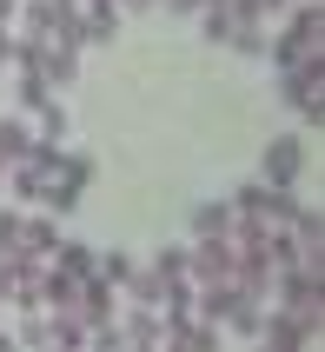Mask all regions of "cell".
<instances>
[{"label":"cell","instance_id":"10","mask_svg":"<svg viewBox=\"0 0 325 352\" xmlns=\"http://www.w3.org/2000/svg\"><path fill=\"white\" fill-rule=\"evenodd\" d=\"M186 226H192V239H232V206L226 199H199Z\"/></svg>","mask_w":325,"mask_h":352},{"label":"cell","instance_id":"28","mask_svg":"<svg viewBox=\"0 0 325 352\" xmlns=\"http://www.w3.org/2000/svg\"><path fill=\"white\" fill-rule=\"evenodd\" d=\"M0 193H7V166H0Z\"/></svg>","mask_w":325,"mask_h":352},{"label":"cell","instance_id":"15","mask_svg":"<svg viewBox=\"0 0 325 352\" xmlns=\"http://www.w3.org/2000/svg\"><path fill=\"white\" fill-rule=\"evenodd\" d=\"M27 153H34V126H27V120H7V113H0V166H20Z\"/></svg>","mask_w":325,"mask_h":352},{"label":"cell","instance_id":"5","mask_svg":"<svg viewBox=\"0 0 325 352\" xmlns=\"http://www.w3.org/2000/svg\"><path fill=\"white\" fill-rule=\"evenodd\" d=\"M299 173H306V140H299V133L266 140V153H259V179L279 186V193H299Z\"/></svg>","mask_w":325,"mask_h":352},{"label":"cell","instance_id":"12","mask_svg":"<svg viewBox=\"0 0 325 352\" xmlns=\"http://www.w3.org/2000/svg\"><path fill=\"white\" fill-rule=\"evenodd\" d=\"M113 326H120V339H126V346H159V339H166V319L146 313V306H133V313L113 319Z\"/></svg>","mask_w":325,"mask_h":352},{"label":"cell","instance_id":"9","mask_svg":"<svg viewBox=\"0 0 325 352\" xmlns=\"http://www.w3.org/2000/svg\"><path fill=\"white\" fill-rule=\"evenodd\" d=\"M60 219L54 213H27V226H20V253H34V259H54V246H60Z\"/></svg>","mask_w":325,"mask_h":352},{"label":"cell","instance_id":"22","mask_svg":"<svg viewBox=\"0 0 325 352\" xmlns=\"http://www.w3.org/2000/svg\"><path fill=\"white\" fill-rule=\"evenodd\" d=\"M266 40H272V34H266V20H246V27H239L226 47H232V54H252V60H259V54H266Z\"/></svg>","mask_w":325,"mask_h":352},{"label":"cell","instance_id":"16","mask_svg":"<svg viewBox=\"0 0 325 352\" xmlns=\"http://www.w3.org/2000/svg\"><path fill=\"white\" fill-rule=\"evenodd\" d=\"M34 140H47V146H67V107L60 100H47L34 113Z\"/></svg>","mask_w":325,"mask_h":352},{"label":"cell","instance_id":"7","mask_svg":"<svg viewBox=\"0 0 325 352\" xmlns=\"http://www.w3.org/2000/svg\"><path fill=\"white\" fill-rule=\"evenodd\" d=\"M159 352H219V326H199V319H172Z\"/></svg>","mask_w":325,"mask_h":352},{"label":"cell","instance_id":"8","mask_svg":"<svg viewBox=\"0 0 325 352\" xmlns=\"http://www.w3.org/2000/svg\"><path fill=\"white\" fill-rule=\"evenodd\" d=\"M34 74L47 80V87H74V80H80V54H74V47H54V40H40Z\"/></svg>","mask_w":325,"mask_h":352},{"label":"cell","instance_id":"1","mask_svg":"<svg viewBox=\"0 0 325 352\" xmlns=\"http://www.w3.org/2000/svg\"><path fill=\"white\" fill-rule=\"evenodd\" d=\"M266 60L279 67V74L306 67V60H325V7L319 0H299V7L286 14V27L266 40Z\"/></svg>","mask_w":325,"mask_h":352},{"label":"cell","instance_id":"20","mask_svg":"<svg viewBox=\"0 0 325 352\" xmlns=\"http://www.w3.org/2000/svg\"><path fill=\"white\" fill-rule=\"evenodd\" d=\"M259 319H266V306H252V299H232L226 333H239V339H259Z\"/></svg>","mask_w":325,"mask_h":352},{"label":"cell","instance_id":"4","mask_svg":"<svg viewBox=\"0 0 325 352\" xmlns=\"http://www.w3.org/2000/svg\"><path fill=\"white\" fill-rule=\"evenodd\" d=\"M279 100H286L306 126H325V60H306V67L279 74Z\"/></svg>","mask_w":325,"mask_h":352},{"label":"cell","instance_id":"6","mask_svg":"<svg viewBox=\"0 0 325 352\" xmlns=\"http://www.w3.org/2000/svg\"><path fill=\"white\" fill-rule=\"evenodd\" d=\"M186 279L192 286H232V239H192L186 246Z\"/></svg>","mask_w":325,"mask_h":352},{"label":"cell","instance_id":"3","mask_svg":"<svg viewBox=\"0 0 325 352\" xmlns=\"http://www.w3.org/2000/svg\"><path fill=\"white\" fill-rule=\"evenodd\" d=\"M87 186H93V153H60V173L47 179V193H40V213H54V219H67L87 199Z\"/></svg>","mask_w":325,"mask_h":352},{"label":"cell","instance_id":"21","mask_svg":"<svg viewBox=\"0 0 325 352\" xmlns=\"http://www.w3.org/2000/svg\"><path fill=\"white\" fill-rule=\"evenodd\" d=\"M14 100H20V113H40V107H47V100H54V87H47V80H40V74H20V87H14Z\"/></svg>","mask_w":325,"mask_h":352},{"label":"cell","instance_id":"27","mask_svg":"<svg viewBox=\"0 0 325 352\" xmlns=\"http://www.w3.org/2000/svg\"><path fill=\"white\" fill-rule=\"evenodd\" d=\"M126 352H159V346H126Z\"/></svg>","mask_w":325,"mask_h":352},{"label":"cell","instance_id":"25","mask_svg":"<svg viewBox=\"0 0 325 352\" xmlns=\"http://www.w3.org/2000/svg\"><path fill=\"white\" fill-rule=\"evenodd\" d=\"M14 14H20V0H0V27L14 34Z\"/></svg>","mask_w":325,"mask_h":352},{"label":"cell","instance_id":"24","mask_svg":"<svg viewBox=\"0 0 325 352\" xmlns=\"http://www.w3.org/2000/svg\"><path fill=\"white\" fill-rule=\"evenodd\" d=\"M0 67H14V34L0 27Z\"/></svg>","mask_w":325,"mask_h":352},{"label":"cell","instance_id":"26","mask_svg":"<svg viewBox=\"0 0 325 352\" xmlns=\"http://www.w3.org/2000/svg\"><path fill=\"white\" fill-rule=\"evenodd\" d=\"M0 352H20V346H14V333H0Z\"/></svg>","mask_w":325,"mask_h":352},{"label":"cell","instance_id":"13","mask_svg":"<svg viewBox=\"0 0 325 352\" xmlns=\"http://www.w3.org/2000/svg\"><path fill=\"white\" fill-rule=\"evenodd\" d=\"M47 266H54V273H67V279H93V246H87V239H60Z\"/></svg>","mask_w":325,"mask_h":352},{"label":"cell","instance_id":"14","mask_svg":"<svg viewBox=\"0 0 325 352\" xmlns=\"http://www.w3.org/2000/svg\"><path fill=\"white\" fill-rule=\"evenodd\" d=\"M139 273V259L133 253H120V246H107V253H93V279H107L113 293H126V279Z\"/></svg>","mask_w":325,"mask_h":352},{"label":"cell","instance_id":"18","mask_svg":"<svg viewBox=\"0 0 325 352\" xmlns=\"http://www.w3.org/2000/svg\"><path fill=\"white\" fill-rule=\"evenodd\" d=\"M80 27H87V47L93 40H113L120 34V7H80Z\"/></svg>","mask_w":325,"mask_h":352},{"label":"cell","instance_id":"19","mask_svg":"<svg viewBox=\"0 0 325 352\" xmlns=\"http://www.w3.org/2000/svg\"><path fill=\"white\" fill-rule=\"evenodd\" d=\"M146 273H153L159 286H172V279H186V246H159V253L146 259Z\"/></svg>","mask_w":325,"mask_h":352},{"label":"cell","instance_id":"23","mask_svg":"<svg viewBox=\"0 0 325 352\" xmlns=\"http://www.w3.org/2000/svg\"><path fill=\"white\" fill-rule=\"evenodd\" d=\"M20 226H27V213H20V206H0V253L20 246Z\"/></svg>","mask_w":325,"mask_h":352},{"label":"cell","instance_id":"11","mask_svg":"<svg viewBox=\"0 0 325 352\" xmlns=\"http://www.w3.org/2000/svg\"><path fill=\"white\" fill-rule=\"evenodd\" d=\"M232 286H192V319L199 326H226V313H232Z\"/></svg>","mask_w":325,"mask_h":352},{"label":"cell","instance_id":"2","mask_svg":"<svg viewBox=\"0 0 325 352\" xmlns=\"http://www.w3.org/2000/svg\"><path fill=\"white\" fill-rule=\"evenodd\" d=\"M232 219H252V226H292V213L306 206L299 193H279V186H266V179H246V186H232L226 193Z\"/></svg>","mask_w":325,"mask_h":352},{"label":"cell","instance_id":"17","mask_svg":"<svg viewBox=\"0 0 325 352\" xmlns=\"http://www.w3.org/2000/svg\"><path fill=\"white\" fill-rule=\"evenodd\" d=\"M20 352H54V333H47V313H20V333H14Z\"/></svg>","mask_w":325,"mask_h":352}]
</instances>
